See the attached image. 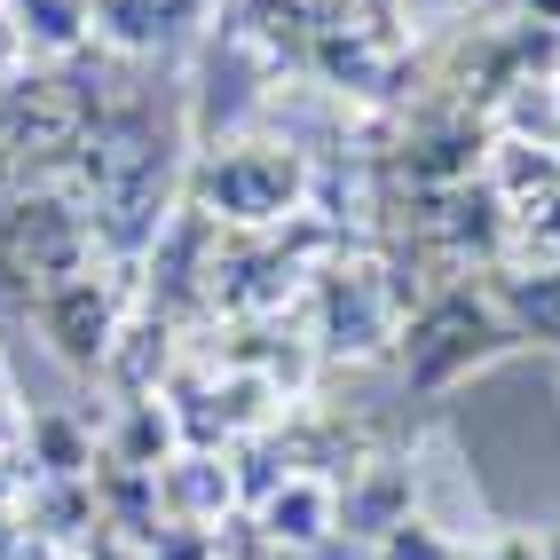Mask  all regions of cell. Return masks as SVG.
Instances as JSON below:
<instances>
[{
  "mask_svg": "<svg viewBox=\"0 0 560 560\" xmlns=\"http://www.w3.org/2000/svg\"><path fill=\"white\" fill-rule=\"evenodd\" d=\"M16 545H24V529H16V513L0 505V560H16Z\"/></svg>",
  "mask_w": 560,
  "mask_h": 560,
  "instance_id": "18",
  "label": "cell"
},
{
  "mask_svg": "<svg viewBox=\"0 0 560 560\" xmlns=\"http://www.w3.org/2000/svg\"><path fill=\"white\" fill-rule=\"evenodd\" d=\"M16 56H24V40H16V24H9V0H0V80L16 71Z\"/></svg>",
  "mask_w": 560,
  "mask_h": 560,
  "instance_id": "16",
  "label": "cell"
},
{
  "mask_svg": "<svg viewBox=\"0 0 560 560\" xmlns=\"http://www.w3.org/2000/svg\"><path fill=\"white\" fill-rule=\"evenodd\" d=\"M174 442H182L174 410H166L159 395H142V402H127L119 434H110V458H119V466H142V474H159V466L174 458Z\"/></svg>",
  "mask_w": 560,
  "mask_h": 560,
  "instance_id": "10",
  "label": "cell"
},
{
  "mask_svg": "<svg viewBox=\"0 0 560 560\" xmlns=\"http://www.w3.org/2000/svg\"><path fill=\"white\" fill-rule=\"evenodd\" d=\"M505 340H513V324L490 301H474V292H442V301H427L419 316H410V340H402L410 387L458 380V371H474L481 355H498Z\"/></svg>",
  "mask_w": 560,
  "mask_h": 560,
  "instance_id": "1",
  "label": "cell"
},
{
  "mask_svg": "<svg viewBox=\"0 0 560 560\" xmlns=\"http://www.w3.org/2000/svg\"><path fill=\"white\" fill-rule=\"evenodd\" d=\"M9 24H16L24 48L63 56V48H80L95 32V0H9Z\"/></svg>",
  "mask_w": 560,
  "mask_h": 560,
  "instance_id": "8",
  "label": "cell"
},
{
  "mask_svg": "<svg viewBox=\"0 0 560 560\" xmlns=\"http://www.w3.org/2000/svg\"><path fill=\"white\" fill-rule=\"evenodd\" d=\"M521 9H529L537 24H560V0H521Z\"/></svg>",
  "mask_w": 560,
  "mask_h": 560,
  "instance_id": "19",
  "label": "cell"
},
{
  "mask_svg": "<svg viewBox=\"0 0 560 560\" xmlns=\"http://www.w3.org/2000/svg\"><path fill=\"white\" fill-rule=\"evenodd\" d=\"M32 316H40L56 363H71V371H95V363L110 355V340H119V301H110L95 277H63V284H48L40 301H32Z\"/></svg>",
  "mask_w": 560,
  "mask_h": 560,
  "instance_id": "3",
  "label": "cell"
},
{
  "mask_svg": "<svg viewBox=\"0 0 560 560\" xmlns=\"http://www.w3.org/2000/svg\"><path fill=\"white\" fill-rule=\"evenodd\" d=\"M253 521H260V529H269V545L292 560V552H316V545L340 537V498H331L324 481H308V474H284V490L260 498Z\"/></svg>",
  "mask_w": 560,
  "mask_h": 560,
  "instance_id": "4",
  "label": "cell"
},
{
  "mask_svg": "<svg viewBox=\"0 0 560 560\" xmlns=\"http://www.w3.org/2000/svg\"><path fill=\"white\" fill-rule=\"evenodd\" d=\"M16 434H24V419H16V402H9V387H0V451H9Z\"/></svg>",
  "mask_w": 560,
  "mask_h": 560,
  "instance_id": "17",
  "label": "cell"
},
{
  "mask_svg": "<svg viewBox=\"0 0 560 560\" xmlns=\"http://www.w3.org/2000/svg\"><path fill=\"white\" fill-rule=\"evenodd\" d=\"M537 560H560V529H552V537H545V545H537Z\"/></svg>",
  "mask_w": 560,
  "mask_h": 560,
  "instance_id": "20",
  "label": "cell"
},
{
  "mask_svg": "<svg viewBox=\"0 0 560 560\" xmlns=\"http://www.w3.org/2000/svg\"><path fill=\"white\" fill-rule=\"evenodd\" d=\"M395 331V292L380 284V277H331L324 284V340L331 348H355V355H371Z\"/></svg>",
  "mask_w": 560,
  "mask_h": 560,
  "instance_id": "6",
  "label": "cell"
},
{
  "mask_svg": "<svg viewBox=\"0 0 560 560\" xmlns=\"http://www.w3.org/2000/svg\"><path fill=\"white\" fill-rule=\"evenodd\" d=\"M410 513V474L402 466H371V481L355 498H340V537H387Z\"/></svg>",
  "mask_w": 560,
  "mask_h": 560,
  "instance_id": "11",
  "label": "cell"
},
{
  "mask_svg": "<svg viewBox=\"0 0 560 560\" xmlns=\"http://www.w3.org/2000/svg\"><path fill=\"white\" fill-rule=\"evenodd\" d=\"M371 560H466V552L451 545V529H442V521L402 513L387 537H371Z\"/></svg>",
  "mask_w": 560,
  "mask_h": 560,
  "instance_id": "13",
  "label": "cell"
},
{
  "mask_svg": "<svg viewBox=\"0 0 560 560\" xmlns=\"http://www.w3.org/2000/svg\"><path fill=\"white\" fill-rule=\"evenodd\" d=\"M24 451L40 466V481H88L95 474V434L80 427V410H40L24 427Z\"/></svg>",
  "mask_w": 560,
  "mask_h": 560,
  "instance_id": "7",
  "label": "cell"
},
{
  "mask_svg": "<svg viewBox=\"0 0 560 560\" xmlns=\"http://www.w3.org/2000/svg\"><path fill=\"white\" fill-rule=\"evenodd\" d=\"M505 316L529 331V340H552V348H560V269L513 277V284H505Z\"/></svg>",
  "mask_w": 560,
  "mask_h": 560,
  "instance_id": "12",
  "label": "cell"
},
{
  "mask_svg": "<svg viewBox=\"0 0 560 560\" xmlns=\"http://www.w3.org/2000/svg\"><path fill=\"white\" fill-rule=\"evenodd\" d=\"M277 560H284V552H277Z\"/></svg>",
  "mask_w": 560,
  "mask_h": 560,
  "instance_id": "21",
  "label": "cell"
},
{
  "mask_svg": "<svg viewBox=\"0 0 560 560\" xmlns=\"http://www.w3.org/2000/svg\"><path fill=\"white\" fill-rule=\"evenodd\" d=\"M190 16H198V0H95V32H110L119 48H159Z\"/></svg>",
  "mask_w": 560,
  "mask_h": 560,
  "instance_id": "9",
  "label": "cell"
},
{
  "mask_svg": "<svg viewBox=\"0 0 560 560\" xmlns=\"http://www.w3.org/2000/svg\"><path fill=\"white\" fill-rule=\"evenodd\" d=\"M301 198V166L269 142H230L198 166V206L190 213H221V221H277Z\"/></svg>",
  "mask_w": 560,
  "mask_h": 560,
  "instance_id": "2",
  "label": "cell"
},
{
  "mask_svg": "<svg viewBox=\"0 0 560 560\" xmlns=\"http://www.w3.org/2000/svg\"><path fill=\"white\" fill-rule=\"evenodd\" d=\"M142 560H221L213 529H190V521H166V529L142 545Z\"/></svg>",
  "mask_w": 560,
  "mask_h": 560,
  "instance_id": "14",
  "label": "cell"
},
{
  "mask_svg": "<svg viewBox=\"0 0 560 560\" xmlns=\"http://www.w3.org/2000/svg\"><path fill=\"white\" fill-rule=\"evenodd\" d=\"M230 505H237V490H230V458H213V451H174V458L159 466V513H166V521L213 529Z\"/></svg>",
  "mask_w": 560,
  "mask_h": 560,
  "instance_id": "5",
  "label": "cell"
},
{
  "mask_svg": "<svg viewBox=\"0 0 560 560\" xmlns=\"http://www.w3.org/2000/svg\"><path fill=\"white\" fill-rule=\"evenodd\" d=\"M474 560H537V537H513V529H505V537H490V545H481Z\"/></svg>",
  "mask_w": 560,
  "mask_h": 560,
  "instance_id": "15",
  "label": "cell"
}]
</instances>
